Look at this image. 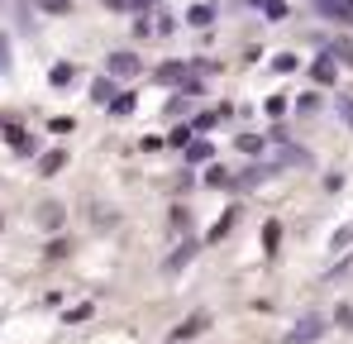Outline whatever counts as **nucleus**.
I'll list each match as a JSON object with an SVG mask.
<instances>
[{
  "mask_svg": "<svg viewBox=\"0 0 353 344\" xmlns=\"http://www.w3.org/2000/svg\"><path fill=\"white\" fill-rule=\"evenodd\" d=\"M139 72V57L134 53H115L110 57V77H134Z\"/></svg>",
  "mask_w": 353,
  "mask_h": 344,
  "instance_id": "f257e3e1",
  "label": "nucleus"
},
{
  "mask_svg": "<svg viewBox=\"0 0 353 344\" xmlns=\"http://www.w3.org/2000/svg\"><path fill=\"white\" fill-rule=\"evenodd\" d=\"M201 330H205V316H191V321L176 330V340H191V335H201Z\"/></svg>",
  "mask_w": 353,
  "mask_h": 344,
  "instance_id": "f03ea898",
  "label": "nucleus"
},
{
  "mask_svg": "<svg viewBox=\"0 0 353 344\" xmlns=\"http://www.w3.org/2000/svg\"><path fill=\"white\" fill-rule=\"evenodd\" d=\"M320 330H325L320 321H305V325H296V330H292V340H315Z\"/></svg>",
  "mask_w": 353,
  "mask_h": 344,
  "instance_id": "7ed1b4c3",
  "label": "nucleus"
},
{
  "mask_svg": "<svg viewBox=\"0 0 353 344\" xmlns=\"http://www.w3.org/2000/svg\"><path fill=\"white\" fill-rule=\"evenodd\" d=\"M39 220H43V225H58V220H62V206H43V216H39Z\"/></svg>",
  "mask_w": 353,
  "mask_h": 344,
  "instance_id": "20e7f679",
  "label": "nucleus"
},
{
  "mask_svg": "<svg viewBox=\"0 0 353 344\" xmlns=\"http://www.w3.org/2000/svg\"><path fill=\"white\" fill-rule=\"evenodd\" d=\"M191 24H210V5H196L191 10Z\"/></svg>",
  "mask_w": 353,
  "mask_h": 344,
  "instance_id": "39448f33",
  "label": "nucleus"
},
{
  "mask_svg": "<svg viewBox=\"0 0 353 344\" xmlns=\"http://www.w3.org/2000/svg\"><path fill=\"white\" fill-rule=\"evenodd\" d=\"M110 96H115V86H110V82H96V101H101V106H105V101H110Z\"/></svg>",
  "mask_w": 353,
  "mask_h": 344,
  "instance_id": "423d86ee",
  "label": "nucleus"
},
{
  "mask_svg": "<svg viewBox=\"0 0 353 344\" xmlns=\"http://www.w3.org/2000/svg\"><path fill=\"white\" fill-rule=\"evenodd\" d=\"M339 111H344V120L353 124V101H344V96H339Z\"/></svg>",
  "mask_w": 353,
  "mask_h": 344,
  "instance_id": "0eeeda50",
  "label": "nucleus"
},
{
  "mask_svg": "<svg viewBox=\"0 0 353 344\" xmlns=\"http://www.w3.org/2000/svg\"><path fill=\"white\" fill-rule=\"evenodd\" d=\"M0 67H10V57H5V39H0Z\"/></svg>",
  "mask_w": 353,
  "mask_h": 344,
  "instance_id": "6e6552de",
  "label": "nucleus"
}]
</instances>
